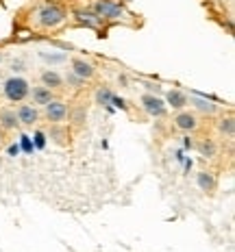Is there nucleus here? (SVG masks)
Wrapping results in <instances>:
<instances>
[{"label":"nucleus","mask_w":235,"mask_h":252,"mask_svg":"<svg viewBox=\"0 0 235 252\" xmlns=\"http://www.w3.org/2000/svg\"><path fill=\"white\" fill-rule=\"evenodd\" d=\"M196 185L201 187V191H207V193H211L213 189H216V176L211 174V172H198L196 174Z\"/></svg>","instance_id":"nucleus-12"},{"label":"nucleus","mask_w":235,"mask_h":252,"mask_svg":"<svg viewBox=\"0 0 235 252\" xmlns=\"http://www.w3.org/2000/svg\"><path fill=\"white\" fill-rule=\"evenodd\" d=\"M39 78H41V85L48 87V89H59L61 85H64V76L55 70H44L39 74Z\"/></svg>","instance_id":"nucleus-11"},{"label":"nucleus","mask_w":235,"mask_h":252,"mask_svg":"<svg viewBox=\"0 0 235 252\" xmlns=\"http://www.w3.org/2000/svg\"><path fill=\"white\" fill-rule=\"evenodd\" d=\"M111 98H113V94H111V89H109V87H101V89H98V94H96L98 104H109V102H111Z\"/></svg>","instance_id":"nucleus-18"},{"label":"nucleus","mask_w":235,"mask_h":252,"mask_svg":"<svg viewBox=\"0 0 235 252\" xmlns=\"http://www.w3.org/2000/svg\"><path fill=\"white\" fill-rule=\"evenodd\" d=\"M66 81H67V83H72V85H74V87H78V85H81V83H85V81H81V78H76L74 74H70V76L66 78Z\"/></svg>","instance_id":"nucleus-20"},{"label":"nucleus","mask_w":235,"mask_h":252,"mask_svg":"<svg viewBox=\"0 0 235 252\" xmlns=\"http://www.w3.org/2000/svg\"><path fill=\"white\" fill-rule=\"evenodd\" d=\"M70 67H72V74H74L76 78H81V81H92V78L96 76L94 65L87 63L85 59H81V57H74V59L70 61Z\"/></svg>","instance_id":"nucleus-7"},{"label":"nucleus","mask_w":235,"mask_h":252,"mask_svg":"<svg viewBox=\"0 0 235 252\" xmlns=\"http://www.w3.org/2000/svg\"><path fill=\"white\" fill-rule=\"evenodd\" d=\"M66 22V11L57 4H44L37 11V24L41 29H57Z\"/></svg>","instance_id":"nucleus-2"},{"label":"nucleus","mask_w":235,"mask_h":252,"mask_svg":"<svg viewBox=\"0 0 235 252\" xmlns=\"http://www.w3.org/2000/svg\"><path fill=\"white\" fill-rule=\"evenodd\" d=\"M44 115L48 122L61 124L67 118V104L61 102V100H50L48 104H44Z\"/></svg>","instance_id":"nucleus-4"},{"label":"nucleus","mask_w":235,"mask_h":252,"mask_svg":"<svg viewBox=\"0 0 235 252\" xmlns=\"http://www.w3.org/2000/svg\"><path fill=\"white\" fill-rule=\"evenodd\" d=\"M198 152H201V157H205V159H213V157L218 155V146H216V141L213 139H202V141H198Z\"/></svg>","instance_id":"nucleus-15"},{"label":"nucleus","mask_w":235,"mask_h":252,"mask_svg":"<svg viewBox=\"0 0 235 252\" xmlns=\"http://www.w3.org/2000/svg\"><path fill=\"white\" fill-rule=\"evenodd\" d=\"M0 144H2V133H0Z\"/></svg>","instance_id":"nucleus-21"},{"label":"nucleus","mask_w":235,"mask_h":252,"mask_svg":"<svg viewBox=\"0 0 235 252\" xmlns=\"http://www.w3.org/2000/svg\"><path fill=\"white\" fill-rule=\"evenodd\" d=\"M190 102L194 104L196 111H201V113H205V115H213V113L218 111L216 104H213L211 100H207V98H190Z\"/></svg>","instance_id":"nucleus-14"},{"label":"nucleus","mask_w":235,"mask_h":252,"mask_svg":"<svg viewBox=\"0 0 235 252\" xmlns=\"http://www.w3.org/2000/svg\"><path fill=\"white\" fill-rule=\"evenodd\" d=\"M50 100H55V94H52V89H48V87H35L33 89V104H48Z\"/></svg>","instance_id":"nucleus-13"},{"label":"nucleus","mask_w":235,"mask_h":252,"mask_svg":"<svg viewBox=\"0 0 235 252\" xmlns=\"http://www.w3.org/2000/svg\"><path fill=\"white\" fill-rule=\"evenodd\" d=\"M20 126L18 113L13 109H0V128L2 130H15Z\"/></svg>","instance_id":"nucleus-10"},{"label":"nucleus","mask_w":235,"mask_h":252,"mask_svg":"<svg viewBox=\"0 0 235 252\" xmlns=\"http://www.w3.org/2000/svg\"><path fill=\"white\" fill-rule=\"evenodd\" d=\"M187 102H190V98H187V94L181 92V89H170V92L166 94V107H172V109H176V111H181V109L187 107Z\"/></svg>","instance_id":"nucleus-9"},{"label":"nucleus","mask_w":235,"mask_h":252,"mask_svg":"<svg viewBox=\"0 0 235 252\" xmlns=\"http://www.w3.org/2000/svg\"><path fill=\"white\" fill-rule=\"evenodd\" d=\"M15 113H18L20 126H33V124H37V120H39V111L35 104H20Z\"/></svg>","instance_id":"nucleus-8"},{"label":"nucleus","mask_w":235,"mask_h":252,"mask_svg":"<svg viewBox=\"0 0 235 252\" xmlns=\"http://www.w3.org/2000/svg\"><path fill=\"white\" fill-rule=\"evenodd\" d=\"M198 115L194 111H185V109H181L179 113L174 115V126L179 130H183V133H194V130L198 128Z\"/></svg>","instance_id":"nucleus-5"},{"label":"nucleus","mask_w":235,"mask_h":252,"mask_svg":"<svg viewBox=\"0 0 235 252\" xmlns=\"http://www.w3.org/2000/svg\"><path fill=\"white\" fill-rule=\"evenodd\" d=\"M94 13L98 15V18H107V20H116L122 15V9H120V4L111 2V0H98L96 4H94Z\"/></svg>","instance_id":"nucleus-6"},{"label":"nucleus","mask_w":235,"mask_h":252,"mask_svg":"<svg viewBox=\"0 0 235 252\" xmlns=\"http://www.w3.org/2000/svg\"><path fill=\"white\" fill-rule=\"evenodd\" d=\"M0 61H2V57H0Z\"/></svg>","instance_id":"nucleus-22"},{"label":"nucleus","mask_w":235,"mask_h":252,"mask_svg":"<svg viewBox=\"0 0 235 252\" xmlns=\"http://www.w3.org/2000/svg\"><path fill=\"white\" fill-rule=\"evenodd\" d=\"M2 92H4V98H7L9 102H22L31 94V85H29V81L22 78V76H11V78L4 81Z\"/></svg>","instance_id":"nucleus-1"},{"label":"nucleus","mask_w":235,"mask_h":252,"mask_svg":"<svg viewBox=\"0 0 235 252\" xmlns=\"http://www.w3.org/2000/svg\"><path fill=\"white\" fill-rule=\"evenodd\" d=\"M85 109H78V113L74 115V124H83V118H85Z\"/></svg>","instance_id":"nucleus-19"},{"label":"nucleus","mask_w":235,"mask_h":252,"mask_svg":"<svg viewBox=\"0 0 235 252\" xmlns=\"http://www.w3.org/2000/svg\"><path fill=\"white\" fill-rule=\"evenodd\" d=\"M218 130H220L222 135H227V137H233L235 135V120L231 118V115L222 118L220 122H218Z\"/></svg>","instance_id":"nucleus-17"},{"label":"nucleus","mask_w":235,"mask_h":252,"mask_svg":"<svg viewBox=\"0 0 235 252\" xmlns=\"http://www.w3.org/2000/svg\"><path fill=\"white\" fill-rule=\"evenodd\" d=\"M76 18H78V22L85 24V26H90V29H96V26L102 22V20L98 18L96 13H90V11H78Z\"/></svg>","instance_id":"nucleus-16"},{"label":"nucleus","mask_w":235,"mask_h":252,"mask_svg":"<svg viewBox=\"0 0 235 252\" xmlns=\"http://www.w3.org/2000/svg\"><path fill=\"white\" fill-rule=\"evenodd\" d=\"M142 107H144V111L148 113L150 118H164L166 111H168L166 100H161V98L155 96V94H144L142 96Z\"/></svg>","instance_id":"nucleus-3"}]
</instances>
